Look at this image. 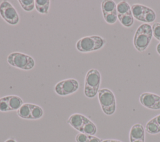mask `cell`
<instances>
[{"instance_id":"obj_1","label":"cell","mask_w":160,"mask_h":142,"mask_svg":"<svg viewBox=\"0 0 160 142\" xmlns=\"http://www.w3.org/2000/svg\"><path fill=\"white\" fill-rule=\"evenodd\" d=\"M152 26L147 23L141 24L137 29L133 38V44L139 52L145 51L149 46L152 38Z\"/></svg>"},{"instance_id":"obj_2","label":"cell","mask_w":160,"mask_h":142,"mask_svg":"<svg viewBox=\"0 0 160 142\" xmlns=\"http://www.w3.org/2000/svg\"><path fill=\"white\" fill-rule=\"evenodd\" d=\"M101 81L100 72L95 69H89L84 78V94L88 98H93L98 94Z\"/></svg>"},{"instance_id":"obj_3","label":"cell","mask_w":160,"mask_h":142,"mask_svg":"<svg viewBox=\"0 0 160 142\" xmlns=\"http://www.w3.org/2000/svg\"><path fill=\"white\" fill-rule=\"evenodd\" d=\"M106 44V40L100 36H87L80 38L76 43L78 51L89 53L101 49Z\"/></svg>"},{"instance_id":"obj_4","label":"cell","mask_w":160,"mask_h":142,"mask_svg":"<svg viewBox=\"0 0 160 142\" xmlns=\"http://www.w3.org/2000/svg\"><path fill=\"white\" fill-rule=\"evenodd\" d=\"M8 63L12 67L28 71L34 68L35 61L32 57L21 52H12L7 57Z\"/></svg>"},{"instance_id":"obj_5","label":"cell","mask_w":160,"mask_h":142,"mask_svg":"<svg viewBox=\"0 0 160 142\" xmlns=\"http://www.w3.org/2000/svg\"><path fill=\"white\" fill-rule=\"evenodd\" d=\"M98 97L103 113L108 116L113 114L116 109V102L112 91L108 88L99 89Z\"/></svg>"},{"instance_id":"obj_6","label":"cell","mask_w":160,"mask_h":142,"mask_svg":"<svg viewBox=\"0 0 160 142\" xmlns=\"http://www.w3.org/2000/svg\"><path fill=\"white\" fill-rule=\"evenodd\" d=\"M0 16L6 23L10 25H16L20 20L18 11L8 1H3L0 3Z\"/></svg>"},{"instance_id":"obj_7","label":"cell","mask_w":160,"mask_h":142,"mask_svg":"<svg viewBox=\"0 0 160 142\" xmlns=\"http://www.w3.org/2000/svg\"><path fill=\"white\" fill-rule=\"evenodd\" d=\"M79 87L78 81L74 78H68L57 83L54 86L55 93L61 96H66L76 92Z\"/></svg>"},{"instance_id":"obj_8","label":"cell","mask_w":160,"mask_h":142,"mask_svg":"<svg viewBox=\"0 0 160 142\" xmlns=\"http://www.w3.org/2000/svg\"><path fill=\"white\" fill-rule=\"evenodd\" d=\"M140 103L146 108L158 110L160 109V96L156 94L145 92L139 96Z\"/></svg>"},{"instance_id":"obj_9","label":"cell","mask_w":160,"mask_h":142,"mask_svg":"<svg viewBox=\"0 0 160 142\" xmlns=\"http://www.w3.org/2000/svg\"><path fill=\"white\" fill-rule=\"evenodd\" d=\"M89 120V118L82 114L74 113L69 117L67 122L71 127L80 133L84 124Z\"/></svg>"},{"instance_id":"obj_10","label":"cell","mask_w":160,"mask_h":142,"mask_svg":"<svg viewBox=\"0 0 160 142\" xmlns=\"http://www.w3.org/2000/svg\"><path fill=\"white\" fill-rule=\"evenodd\" d=\"M144 139L145 132L143 126L140 123H136L132 125L129 131V141Z\"/></svg>"},{"instance_id":"obj_11","label":"cell","mask_w":160,"mask_h":142,"mask_svg":"<svg viewBox=\"0 0 160 142\" xmlns=\"http://www.w3.org/2000/svg\"><path fill=\"white\" fill-rule=\"evenodd\" d=\"M49 0H35V9L39 14H48L49 11Z\"/></svg>"},{"instance_id":"obj_12","label":"cell","mask_w":160,"mask_h":142,"mask_svg":"<svg viewBox=\"0 0 160 142\" xmlns=\"http://www.w3.org/2000/svg\"><path fill=\"white\" fill-rule=\"evenodd\" d=\"M8 99L10 111H17L24 104L22 99L17 95L8 96Z\"/></svg>"},{"instance_id":"obj_13","label":"cell","mask_w":160,"mask_h":142,"mask_svg":"<svg viewBox=\"0 0 160 142\" xmlns=\"http://www.w3.org/2000/svg\"><path fill=\"white\" fill-rule=\"evenodd\" d=\"M32 103H24L18 110L17 114L21 118L30 119Z\"/></svg>"},{"instance_id":"obj_14","label":"cell","mask_w":160,"mask_h":142,"mask_svg":"<svg viewBox=\"0 0 160 142\" xmlns=\"http://www.w3.org/2000/svg\"><path fill=\"white\" fill-rule=\"evenodd\" d=\"M147 6L140 4H132L131 8V13L132 14L136 19L140 21L142 18V14L144 13V11L146 9Z\"/></svg>"},{"instance_id":"obj_15","label":"cell","mask_w":160,"mask_h":142,"mask_svg":"<svg viewBox=\"0 0 160 142\" xmlns=\"http://www.w3.org/2000/svg\"><path fill=\"white\" fill-rule=\"evenodd\" d=\"M117 4L116 3L111 0H105L101 3V10L102 13L106 14L116 11Z\"/></svg>"},{"instance_id":"obj_16","label":"cell","mask_w":160,"mask_h":142,"mask_svg":"<svg viewBox=\"0 0 160 142\" xmlns=\"http://www.w3.org/2000/svg\"><path fill=\"white\" fill-rule=\"evenodd\" d=\"M156 18V13L151 8L147 6L144 11V14L142 16L141 21L144 22L148 24V23L154 22Z\"/></svg>"},{"instance_id":"obj_17","label":"cell","mask_w":160,"mask_h":142,"mask_svg":"<svg viewBox=\"0 0 160 142\" xmlns=\"http://www.w3.org/2000/svg\"><path fill=\"white\" fill-rule=\"evenodd\" d=\"M97 132V127L90 119L87 121L82 128L80 133L86 134L89 136H94Z\"/></svg>"},{"instance_id":"obj_18","label":"cell","mask_w":160,"mask_h":142,"mask_svg":"<svg viewBox=\"0 0 160 142\" xmlns=\"http://www.w3.org/2000/svg\"><path fill=\"white\" fill-rule=\"evenodd\" d=\"M118 19L120 23L126 28L132 26L134 23V17L132 14V13H129L124 15L118 16Z\"/></svg>"},{"instance_id":"obj_19","label":"cell","mask_w":160,"mask_h":142,"mask_svg":"<svg viewBox=\"0 0 160 142\" xmlns=\"http://www.w3.org/2000/svg\"><path fill=\"white\" fill-rule=\"evenodd\" d=\"M116 11L118 16L124 15L131 13V8L127 1H122L118 3L116 6Z\"/></svg>"},{"instance_id":"obj_20","label":"cell","mask_w":160,"mask_h":142,"mask_svg":"<svg viewBox=\"0 0 160 142\" xmlns=\"http://www.w3.org/2000/svg\"><path fill=\"white\" fill-rule=\"evenodd\" d=\"M44 111L42 108L37 105L32 104L31 110V116L30 119H38L42 117Z\"/></svg>"},{"instance_id":"obj_21","label":"cell","mask_w":160,"mask_h":142,"mask_svg":"<svg viewBox=\"0 0 160 142\" xmlns=\"http://www.w3.org/2000/svg\"><path fill=\"white\" fill-rule=\"evenodd\" d=\"M146 131L151 134H155L160 133V128L155 122L154 119L152 118L146 124Z\"/></svg>"},{"instance_id":"obj_22","label":"cell","mask_w":160,"mask_h":142,"mask_svg":"<svg viewBox=\"0 0 160 142\" xmlns=\"http://www.w3.org/2000/svg\"><path fill=\"white\" fill-rule=\"evenodd\" d=\"M18 3L26 12H31L35 8V0H18Z\"/></svg>"},{"instance_id":"obj_23","label":"cell","mask_w":160,"mask_h":142,"mask_svg":"<svg viewBox=\"0 0 160 142\" xmlns=\"http://www.w3.org/2000/svg\"><path fill=\"white\" fill-rule=\"evenodd\" d=\"M102 16H103L104 21L108 24H114L117 21V19H118L117 11H114V12L109 13L103 14Z\"/></svg>"},{"instance_id":"obj_24","label":"cell","mask_w":160,"mask_h":142,"mask_svg":"<svg viewBox=\"0 0 160 142\" xmlns=\"http://www.w3.org/2000/svg\"><path fill=\"white\" fill-rule=\"evenodd\" d=\"M0 111L1 112L10 111L8 99V96H6L0 98Z\"/></svg>"},{"instance_id":"obj_25","label":"cell","mask_w":160,"mask_h":142,"mask_svg":"<svg viewBox=\"0 0 160 142\" xmlns=\"http://www.w3.org/2000/svg\"><path fill=\"white\" fill-rule=\"evenodd\" d=\"M152 35L158 41H160V23H155L152 26Z\"/></svg>"},{"instance_id":"obj_26","label":"cell","mask_w":160,"mask_h":142,"mask_svg":"<svg viewBox=\"0 0 160 142\" xmlns=\"http://www.w3.org/2000/svg\"><path fill=\"white\" fill-rule=\"evenodd\" d=\"M89 136L86 134L82 133H79L76 134L75 137V139L76 142H88Z\"/></svg>"},{"instance_id":"obj_27","label":"cell","mask_w":160,"mask_h":142,"mask_svg":"<svg viewBox=\"0 0 160 142\" xmlns=\"http://www.w3.org/2000/svg\"><path fill=\"white\" fill-rule=\"evenodd\" d=\"M102 139L94 136H89L88 142H102Z\"/></svg>"},{"instance_id":"obj_28","label":"cell","mask_w":160,"mask_h":142,"mask_svg":"<svg viewBox=\"0 0 160 142\" xmlns=\"http://www.w3.org/2000/svg\"><path fill=\"white\" fill-rule=\"evenodd\" d=\"M153 119H154L155 122L156 123V124L158 125V126L160 128V114H158L157 116H156L155 117L153 118Z\"/></svg>"},{"instance_id":"obj_29","label":"cell","mask_w":160,"mask_h":142,"mask_svg":"<svg viewBox=\"0 0 160 142\" xmlns=\"http://www.w3.org/2000/svg\"><path fill=\"white\" fill-rule=\"evenodd\" d=\"M102 142H122V141L117 139H108L102 140Z\"/></svg>"},{"instance_id":"obj_30","label":"cell","mask_w":160,"mask_h":142,"mask_svg":"<svg viewBox=\"0 0 160 142\" xmlns=\"http://www.w3.org/2000/svg\"><path fill=\"white\" fill-rule=\"evenodd\" d=\"M156 51L158 52V53L160 55V43H158L156 46Z\"/></svg>"},{"instance_id":"obj_31","label":"cell","mask_w":160,"mask_h":142,"mask_svg":"<svg viewBox=\"0 0 160 142\" xmlns=\"http://www.w3.org/2000/svg\"><path fill=\"white\" fill-rule=\"evenodd\" d=\"M4 142H17V141L14 138H9V139H6Z\"/></svg>"},{"instance_id":"obj_32","label":"cell","mask_w":160,"mask_h":142,"mask_svg":"<svg viewBox=\"0 0 160 142\" xmlns=\"http://www.w3.org/2000/svg\"><path fill=\"white\" fill-rule=\"evenodd\" d=\"M130 142H144V139H135L130 141Z\"/></svg>"}]
</instances>
